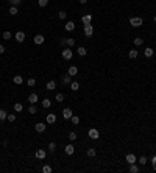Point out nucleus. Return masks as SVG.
<instances>
[{"instance_id":"obj_25","label":"nucleus","mask_w":156,"mask_h":173,"mask_svg":"<svg viewBox=\"0 0 156 173\" xmlns=\"http://www.w3.org/2000/svg\"><path fill=\"white\" fill-rule=\"evenodd\" d=\"M70 89H72V90H78V89H80V83H77V81H72V83H70Z\"/></svg>"},{"instance_id":"obj_34","label":"nucleus","mask_w":156,"mask_h":173,"mask_svg":"<svg viewBox=\"0 0 156 173\" xmlns=\"http://www.w3.org/2000/svg\"><path fill=\"white\" fill-rule=\"evenodd\" d=\"M10 14H11V16H17V14H19V11H17V6H11V8H10Z\"/></svg>"},{"instance_id":"obj_21","label":"nucleus","mask_w":156,"mask_h":173,"mask_svg":"<svg viewBox=\"0 0 156 173\" xmlns=\"http://www.w3.org/2000/svg\"><path fill=\"white\" fill-rule=\"evenodd\" d=\"M24 109V105L22 103H14V112H20Z\"/></svg>"},{"instance_id":"obj_39","label":"nucleus","mask_w":156,"mask_h":173,"mask_svg":"<svg viewBox=\"0 0 156 173\" xmlns=\"http://www.w3.org/2000/svg\"><path fill=\"white\" fill-rule=\"evenodd\" d=\"M47 3H49V0H38V5H39L41 8H44V6H47Z\"/></svg>"},{"instance_id":"obj_6","label":"nucleus","mask_w":156,"mask_h":173,"mask_svg":"<svg viewBox=\"0 0 156 173\" xmlns=\"http://www.w3.org/2000/svg\"><path fill=\"white\" fill-rule=\"evenodd\" d=\"M45 128H47V125L42 123V122H38V123L34 125V130L38 131V133H44V131H45Z\"/></svg>"},{"instance_id":"obj_38","label":"nucleus","mask_w":156,"mask_h":173,"mask_svg":"<svg viewBox=\"0 0 156 173\" xmlns=\"http://www.w3.org/2000/svg\"><path fill=\"white\" fill-rule=\"evenodd\" d=\"M6 120H8V122H11V123H13V122H14V120H16V114H8V117H6Z\"/></svg>"},{"instance_id":"obj_14","label":"nucleus","mask_w":156,"mask_h":173,"mask_svg":"<svg viewBox=\"0 0 156 173\" xmlns=\"http://www.w3.org/2000/svg\"><path fill=\"white\" fill-rule=\"evenodd\" d=\"M16 41L17 42H24L25 41V33L24 31H17L16 33Z\"/></svg>"},{"instance_id":"obj_11","label":"nucleus","mask_w":156,"mask_h":173,"mask_svg":"<svg viewBox=\"0 0 156 173\" xmlns=\"http://www.w3.org/2000/svg\"><path fill=\"white\" fill-rule=\"evenodd\" d=\"M28 102L31 103V105H36L39 102V97H38V94H30L28 95Z\"/></svg>"},{"instance_id":"obj_16","label":"nucleus","mask_w":156,"mask_h":173,"mask_svg":"<svg viewBox=\"0 0 156 173\" xmlns=\"http://www.w3.org/2000/svg\"><path fill=\"white\" fill-rule=\"evenodd\" d=\"M64 151H66V154H73V151H75V147L73 145H66V148H64Z\"/></svg>"},{"instance_id":"obj_26","label":"nucleus","mask_w":156,"mask_h":173,"mask_svg":"<svg viewBox=\"0 0 156 173\" xmlns=\"http://www.w3.org/2000/svg\"><path fill=\"white\" fill-rule=\"evenodd\" d=\"M6 117H8L6 111H3V109H0V122H3V120H6Z\"/></svg>"},{"instance_id":"obj_13","label":"nucleus","mask_w":156,"mask_h":173,"mask_svg":"<svg viewBox=\"0 0 156 173\" xmlns=\"http://www.w3.org/2000/svg\"><path fill=\"white\" fill-rule=\"evenodd\" d=\"M64 28H66V31H73V30H75V22H72V20L66 22V25H64Z\"/></svg>"},{"instance_id":"obj_19","label":"nucleus","mask_w":156,"mask_h":173,"mask_svg":"<svg viewBox=\"0 0 156 173\" xmlns=\"http://www.w3.org/2000/svg\"><path fill=\"white\" fill-rule=\"evenodd\" d=\"M50 106H52V100H50V98H44V100H42V108L47 109V108H50Z\"/></svg>"},{"instance_id":"obj_45","label":"nucleus","mask_w":156,"mask_h":173,"mask_svg":"<svg viewBox=\"0 0 156 173\" xmlns=\"http://www.w3.org/2000/svg\"><path fill=\"white\" fill-rule=\"evenodd\" d=\"M5 50H6V48L3 47V45H0V55H2V53H5Z\"/></svg>"},{"instance_id":"obj_37","label":"nucleus","mask_w":156,"mask_h":173,"mask_svg":"<svg viewBox=\"0 0 156 173\" xmlns=\"http://www.w3.org/2000/svg\"><path fill=\"white\" fill-rule=\"evenodd\" d=\"M28 112H30V114H36V112H38V108H36L34 105H31V106L28 108Z\"/></svg>"},{"instance_id":"obj_22","label":"nucleus","mask_w":156,"mask_h":173,"mask_svg":"<svg viewBox=\"0 0 156 173\" xmlns=\"http://www.w3.org/2000/svg\"><path fill=\"white\" fill-rule=\"evenodd\" d=\"M128 58H130V59L137 58V50H130V52H128Z\"/></svg>"},{"instance_id":"obj_23","label":"nucleus","mask_w":156,"mask_h":173,"mask_svg":"<svg viewBox=\"0 0 156 173\" xmlns=\"http://www.w3.org/2000/svg\"><path fill=\"white\" fill-rule=\"evenodd\" d=\"M137 171H139V167L136 164H130V173H137Z\"/></svg>"},{"instance_id":"obj_42","label":"nucleus","mask_w":156,"mask_h":173,"mask_svg":"<svg viewBox=\"0 0 156 173\" xmlns=\"http://www.w3.org/2000/svg\"><path fill=\"white\" fill-rule=\"evenodd\" d=\"M49 150H50V151H55V150H56V143H55V142H50V143H49Z\"/></svg>"},{"instance_id":"obj_7","label":"nucleus","mask_w":156,"mask_h":173,"mask_svg":"<svg viewBox=\"0 0 156 173\" xmlns=\"http://www.w3.org/2000/svg\"><path fill=\"white\" fill-rule=\"evenodd\" d=\"M45 122H47L49 125H53L55 122H56V114H53V112L47 114V119H45Z\"/></svg>"},{"instance_id":"obj_43","label":"nucleus","mask_w":156,"mask_h":173,"mask_svg":"<svg viewBox=\"0 0 156 173\" xmlns=\"http://www.w3.org/2000/svg\"><path fill=\"white\" fill-rule=\"evenodd\" d=\"M10 3H11V6H17L20 3V0H10Z\"/></svg>"},{"instance_id":"obj_20","label":"nucleus","mask_w":156,"mask_h":173,"mask_svg":"<svg viewBox=\"0 0 156 173\" xmlns=\"http://www.w3.org/2000/svg\"><path fill=\"white\" fill-rule=\"evenodd\" d=\"M45 89H47V90H53V89H56V83H55V81H49L47 86H45Z\"/></svg>"},{"instance_id":"obj_4","label":"nucleus","mask_w":156,"mask_h":173,"mask_svg":"<svg viewBox=\"0 0 156 173\" xmlns=\"http://www.w3.org/2000/svg\"><path fill=\"white\" fill-rule=\"evenodd\" d=\"M61 55H62V58H64V59H66V61H69V59H72V56H73V53H72V50H70V48H64Z\"/></svg>"},{"instance_id":"obj_3","label":"nucleus","mask_w":156,"mask_h":173,"mask_svg":"<svg viewBox=\"0 0 156 173\" xmlns=\"http://www.w3.org/2000/svg\"><path fill=\"white\" fill-rule=\"evenodd\" d=\"M94 34V27L92 25H84V36H86V38H91V36H92Z\"/></svg>"},{"instance_id":"obj_31","label":"nucleus","mask_w":156,"mask_h":173,"mask_svg":"<svg viewBox=\"0 0 156 173\" xmlns=\"http://www.w3.org/2000/svg\"><path fill=\"white\" fill-rule=\"evenodd\" d=\"M86 53H87V50L84 47H78V55L80 56H86Z\"/></svg>"},{"instance_id":"obj_28","label":"nucleus","mask_w":156,"mask_h":173,"mask_svg":"<svg viewBox=\"0 0 156 173\" xmlns=\"http://www.w3.org/2000/svg\"><path fill=\"white\" fill-rule=\"evenodd\" d=\"M70 122H72L73 125H78V123H80V117H78V115H72V117H70Z\"/></svg>"},{"instance_id":"obj_12","label":"nucleus","mask_w":156,"mask_h":173,"mask_svg":"<svg viewBox=\"0 0 156 173\" xmlns=\"http://www.w3.org/2000/svg\"><path fill=\"white\" fill-rule=\"evenodd\" d=\"M126 162L128 164H136V161H137V158H136V154H133V153H130V154H126Z\"/></svg>"},{"instance_id":"obj_8","label":"nucleus","mask_w":156,"mask_h":173,"mask_svg":"<svg viewBox=\"0 0 156 173\" xmlns=\"http://www.w3.org/2000/svg\"><path fill=\"white\" fill-rule=\"evenodd\" d=\"M34 156L38 158V159H45V156H47V151L45 150H36V153H34Z\"/></svg>"},{"instance_id":"obj_48","label":"nucleus","mask_w":156,"mask_h":173,"mask_svg":"<svg viewBox=\"0 0 156 173\" xmlns=\"http://www.w3.org/2000/svg\"><path fill=\"white\" fill-rule=\"evenodd\" d=\"M153 170H154V171H156V162H154V164H153Z\"/></svg>"},{"instance_id":"obj_47","label":"nucleus","mask_w":156,"mask_h":173,"mask_svg":"<svg viewBox=\"0 0 156 173\" xmlns=\"http://www.w3.org/2000/svg\"><path fill=\"white\" fill-rule=\"evenodd\" d=\"M78 2H80V3H81V5H84V3H86V2H87V0H78Z\"/></svg>"},{"instance_id":"obj_40","label":"nucleus","mask_w":156,"mask_h":173,"mask_svg":"<svg viewBox=\"0 0 156 173\" xmlns=\"http://www.w3.org/2000/svg\"><path fill=\"white\" fill-rule=\"evenodd\" d=\"M66 16H67V13H66V11H59V13H58V17H59L61 20L66 19Z\"/></svg>"},{"instance_id":"obj_44","label":"nucleus","mask_w":156,"mask_h":173,"mask_svg":"<svg viewBox=\"0 0 156 173\" xmlns=\"http://www.w3.org/2000/svg\"><path fill=\"white\" fill-rule=\"evenodd\" d=\"M139 162H141V165L147 164V158H145V156H141V158H139Z\"/></svg>"},{"instance_id":"obj_17","label":"nucleus","mask_w":156,"mask_h":173,"mask_svg":"<svg viewBox=\"0 0 156 173\" xmlns=\"http://www.w3.org/2000/svg\"><path fill=\"white\" fill-rule=\"evenodd\" d=\"M153 53H154V50H153V48H150V47H147V48L144 50V55H145L147 58H151V56H153Z\"/></svg>"},{"instance_id":"obj_49","label":"nucleus","mask_w":156,"mask_h":173,"mask_svg":"<svg viewBox=\"0 0 156 173\" xmlns=\"http://www.w3.org/2000/svg\"><path fill=\"white\" fill-rule=\"evenodd\" d=\"M154 22H156V16H154Z\"/></svg>"},{"instance_id":"obj_5","label":"nucleus","mask_w":156,"mask_h":173,"mask_svg":"<svg viewBox=\"0 0 156 173\" xmlns=\"http://www.w3.org/2000/svg\"><path fill=\"white\" fill-rule=\"evenodd\" d=\"M72 115H73V112H72L70 108H64V109H62V117H64L66 120H69Z\"/></svg>"},{"instance_id":"obj_15","label":"nucleus","mask_w":156,"mask_h":173,"mask_svg":"<svg viewBox=\"0 0 156 173\" xmlns=\"http://www.w3.org/2000/svg\"><path fill=\"white\" fill-rule=\"evenodd\" d=\"M67 73H69L70 77H75V75L78 73V67H77V66H70V67H69V72H67Z\"/></svg>"},{"instance_id":"obj_1","label":"nucleus","mask_w":156,"mask_h":173,"mask_svg":"<svg viewBox=\"0 0 156 173\" xmlns=\"http://www.w3.org/2000/svg\"><path fill=\"white\" fill-rule=\"evenodd\" d=\"M142 23H144L142 17H131V19H130V25H131V27H134V28H137V27H141Z\"/></svg>"},{"instance_id":"obj_41","label":"nucleus","mask_w":156,"mask_h":173,"mask_svg":"<svg viewBox=\"0 0 156 173\" xmlns=\"http://www.w3.org/2000/svg\"><path fill=\"white\" fill-rule=\"evenodd\" d=\"M42 171H44V173H52V167H50V165H44V167H42Z\"/></svg>"},{"instance_id":"obj_10","label":"nucleus","mask_w":156,"mask_h":173,"mask_svg":"<svg viewBox=\"0 0 156 173\" xmlns=\"http://www.w3.org/2000/svg\"><path fill=\"white\" fill-rule=\"evenodd\" d=\"M81 22H83L84 25H89L91 22H92V14H84L83 17H81Z\"/></svg>"},{"instance_id":"obj_46","label":"nucleus","mask_w":156,"mask_h":173,"mask_svg":"<svg viewBox=\"0 0 156 173\" xmlns=\"http://www.w3.org/2000/svg\"><path fill=\"white\" fill-rule=\"evenodd\" d=\"M154 162H156V156L153 154V156H151V164H154Z\"/></svg>"},{"instance_id":"obj_32","label":"nucleus","mask_w":156,"mask_h":173,"mask_svg":"<svg viewBox=\"0 0 156 173\" xmlns=\"http://www.w3.org/2000/svg\"><path fill=\"white\" fill-rule=\"evenodd\" d=\"M142 44H144L142 38H134V45H136V47H139V45H142Z\"/></svg>"},{"instance_id":"obj_9","label":"nucleus","mask_w":156,"mask_h":173,"mask_svg":"<svg viewBox=\"0 0 156 173\" xmlns=\"http://www.w3.org/2000/svg\"><path fill=\"white\" fill-rule=\"evenodd\" d=\"M33 41H34V44H36V45H42V44H44V41H45V38H44L42 34H36Z\"/></svg>"},{"instance_id":"obj_33","label":"nucleus","mask_w":156,"mask_h":173,"mask_svg":"<svg viewBox=\"0 0 156 173\" xmlns=\"http://www.w3.org/2000/svg\"><path fill=\"white\" fill-rule=\"evenodd\" d=\"M66 44H67V47H73V45H75V39L69 38V39H66Z\"/></svg>"},{"instance_id":"obj_2","label":"nucleus","mask_w":156,"mask_h":173,"mask_svg":"<svg viewBox=\"0 0 156 173\" xmlns=\"http://www.w3.org/2000/svg\"><path fill=\"white\" fill-rule=\"evenodd\" d=\"M87 136L91 139H94V140H97L98 137H100V133H98V130H95V128H91L89 131H87Z\"/></svg>"},{"instance_id":"obj_36","label":"nucleus","mask_w":156,"mask_h":173,"mask_svg":"<svg viewBox=\"0 0 156 173\" xmlns=\"http://www.w3.org/2000/svg\"><path fill=\"white\" fill-rule=\"evenodd\" d=\"M27 84H28L30 87H33V86L36 84V80H34V78H28V80H27Z\"/></svg>"},{"instance_id":"obj_27","label":"nucleus","mask_w":156,"mask_h":173,"mask_svg":"<svg viewBox=\"0 0 156 173\" xmlns=\"http://www.w3.org/2000/svg\"><path fill=\"white\" fill-rule=\"evenodd\" d=\"M11 38H13L11 31H3V39H5V41H10Z\"/></svg>"},{"instance_id":"obj_24","label":"nucleus","mask_w":156,"mask_h":173,"mask_svg":"<svg viewBox=\"0 0 156 173\" xmlns=\"http://www.w3.org/2000/svg\"><path fill=\"white\" fill-rule=\"evenodd\" d=\"M72 83V80H70V75L67 73L66 77H62V84H70Z\"/></svg>"},{"instance_id":"obj_29","label":"nucleus","mask_w":156,"mask_h":173,"mask_svg":"<svg viewBox=\"0 0 156 173\" xmlns=\"http://www.w3.org/2000/svg\"><path fill=\"white\" fill-rule=\"evenodd\" d=\"M69 139H70L72 142H73V140H77V139H78L77 133H75V131H70V133H69Z\"/></svg>"},{"instance_id":"obj_18","label":"nucleus","mask_w":156,"mask_h":173,"mask_svg":"<svg viewBox=\"0 0 156 173\" xmlns=\"http://www.w3.org/2000/svg\"><path fill=\"white\" fill-rule=\"evenodd\" d=\"M13 81H14V84L19 86V84H22V83H24V78H22L20 75H16V77L13 78Z\"/></svg>"},{"instance_id":"obj_35","label":"nucleus","mask_w":156,"mask_h":173,"mask_svg":"<svg viewBox=\"0 0 156 173\" xmlns=\"http://www.w3.org/2000/svg\"><path fill=\"white\" fill-rule=\"evenodd\" d=\"M55 100H56L58 103H62V102H64V95L59 92V94H56V97H55Z\"/></svg>"},{"instance_id":"obj_30","label":"nucleus","mask_w":156,"mask_h":173,"mask_svg":"<svg viewBox=\"0 0 156 173\" xmlns=\"http://www.w3.org/2000/svg\"><path fill=\"white\" fill-rule=\"evenodd\" d=\"M95 153H97V151H95V148H89V150L86 151V154H87L89 158H94V156H95Z\"/></svg>"}]
</instances>
